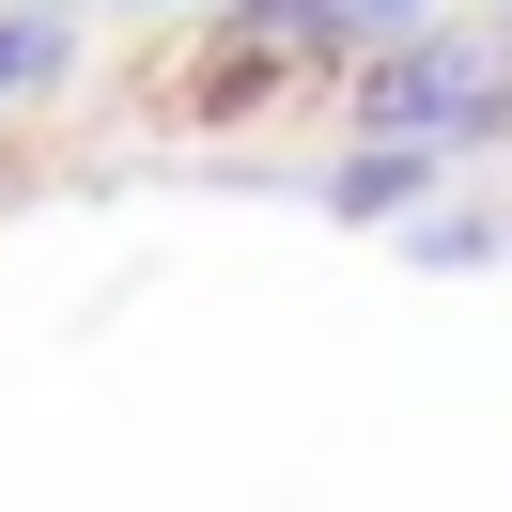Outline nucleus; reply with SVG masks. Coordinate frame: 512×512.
<instances>
[{"instance_id":"5","label":"nucleus","mask_w":512,"mask_h":512,"mask_svg":"<svg viewBox=\"0 0 512 512\" xmlns=\"http://www.w3.org/2000/svg\"><path fill=\"white\" fill-rule=\"evenodd\" d=\"M342 32H419V0H342Z\"/></svg>"},{"instance_id":"3","label":"nucleus","mask_w":512,"mask_h":512,"mask_svg":"<svg viewBox=\"0 0 512 512\" xmlns=\"http://www.w3.org/2000/svg\"><path fill=\"white\" fill-rule=\"evenodd\" d=\"M326 202H342V218H404V202H419V140H373V156H357Z\"/></svg>"},{"instance_id":"2","label":"nucleus","mask_w":512,"mask_h":512,"mask_svg":"<svg viewBox=\"0 0 512 512\" xmlns=\"http://www.w3.org/2000/svg\"><path fill=\"white\" fill-rule=\"evenodd\" d=\"M63 63H78L63 16H0V109H16V94H63Z\"/></svg>"},{"instance_id":"4","label":"nucleus","mask_w":512,"mask_h":512,"mask_svg":"<svg viewBox=\"0 0 512 512\" xmlns=\"http://www.w3.org/2000/svg\"><path fill=\"white\" fill-rule=\"evenodd\" d=\"M404 233V264H497L512 249V218H388Z\"/></svg>"},{"instance_id":"1","label":"nucleus","mask_w":512,"mask_h":512,"mask_svg":"<svg viewBox=\"0 0 512 512\" xmlns=\"http://www.w3.org/2000/svg\"><path fill=\"white\" fill-rule=\"evenodd\" d=\"M373 140H419V156H450V140H497L512 125V32H388L373 63Z\"/></svg>"},{"instance_id":"6","label":"nucleus","mask_w":512,"mask_h":512,"mask_svg":"<svg viewBox=\"0 0 512 512\" xmlns=\"http://www.w3.org/2000/svg\"><path fill=\"white\" fill-rule=\"evenodd\" d=\"M16 16H63V0H16Z\"/></svg>"}]
</instances>
